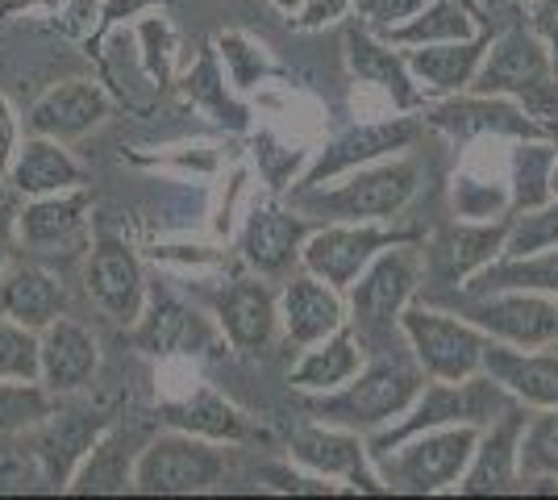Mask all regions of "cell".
<instances>
[{
    "label": "cell",
    "mask_w": 558,
    "mask_h": 500,
    "mask_svg": "<svg viewBox=\"0 0 558 500\" xmlns=\"http://www.w3.org/2000/svg\"><path fill=\"white\" fill-rule=\"evenodd\" d=\"M530 422V405L505 408L492 426L480 429V447L471 454V467L459 479V497H509L525 492L521 479V429Z\"/></svg>",
    "instance_id": "obj_15"
},
{
    "label": "cell",
    "mask_w": 558,
    "mask_h": 500,
    "mask_svg": "<svg viewBox=\"0 0 558 500\" xmlns=\"http://www.w3.org/2000/svg\"><path fill=\"white\" fill-rule=\"evenodd\" d=\"M421 288V255L417 242H400L379 251L367 271L350 284L347 292V321L354 326V338L367 355L396 351V342H404L400 330V313L417 301Z\"/></svg>",
    "instance_id": "obj_2"
},
{
    "label": "cell",
    "mask_w": 558,
    "mask_h": 500,
    "mask_svg": "<svg viewBox=\"0 0 558 500\" xmlns=\"http://www.w3.org/2000/svg\"><path fill=\"white\" fill-rule=\"evenodd\" d=\"M512 405H517V397H512L505 383L492 380L488 371L466 376V380H429L404 417H396L392 426L375 429L372 438H367V451L372 454L392 451L396 442H404L409 434H421V429H434V426L484 429Z\"/></svg>",
    "instance_id": "obj_6"
},
{
    "label": "cell",
    "mask_w": 558,
    "mask_h": 500,
    "mask_svg": "<svg viewBox=\"0 0 558 500\" xmlns=\"http://www.w3.org/2000/svg\"><path fill=\"white\" fill-rule=\"evenodd\" d=\"M463 4H471V9H475V13H484V9H480V0H463Z\"/></svg>",
    "instance_id": "obj_54"
},
{
    "label": "cell",
    "mask_w": 558,
    "mask_h": 500,
    "mask_svg": "<svg viewBox=\"0 0 558 500\" xmlns=\"http://www.w3.org/2000/svg\"><path fill=\"white\" fill-rule=\"evenodd\" d=\"M38 376H43L38 330L0 313V380H38Z\"/></svg>",
    "instance_id": "obj_40"
},
{
    "label": "cell",
    "mask_w": 558,
    "mask_h": 500,
    "mask_svg": "<svg viewBox=\"0 0 558 500\" xmlns=\"http://www.w3.org/2000/svg\"><path fill=\"white\" fill-rule=\"evenodd\" d=\"M512 230V217H492V221H459L442 239L434 255V280L438 284H459L463 288L475 271H484L492 259H500L505 239Z\"/></svg>",
    "instance_id": "obj_27"
},
{
    "label": "cell",
    "mask_w": 558,
    "mask_h": 500,
    "mask_svg": "<svg viewBox=\"0 0 558 500\" xmlns=\"http://www.w3.org/2000/svg\"><path fill=\"white\" fill-rule=\"evenodd\" d=\"M217 330L242 355H255V351L271 346V338L279 330V296L267 288L263 276H246V280H233L230 288H221Z\"/></svg>",
    "instance_id": "obj_20"
},
{
    "label": "cell",
    "mask_w": 558,
    "mask_h": 500,
    "mask_svg": "<svg viewBox=\"0 0 558 500\" xmlns=\"http://www.w3.org/2000/svg\"><path fill=\"white\" fill-rule=\"evenodd\" d=\"M288 454H292L296 467L313 472V476L338 479L350 492L388 497V484H384L372 451H367V434H359V429L313 422V426H301L288 438Z\"/></svg>",
    "instance_id": "obj_11"
},
{
    "label": "cell",
    "mask_w": 558,
    "mask_h": 500,
    "mask_svg": "<svg viewBox=\"0 0 558 500\" xmlns=\"http://www.w3.org/2000/svg\"><path fill=\"white\" fill-rule=\"evenodd\" d=\"M84 288L96 301V309L105 313L117 326H134L146 305V267H142L138 251L125 246L121 239H100L88 251V267H84Z\"/></svg>",
    "instance_id": "obj_16"
},
{
    "label": "cell",
    "mask_w": 558,
    "mask_h": 500,
    "mask_svg": "<svg viewBox=\"0 0 558 500\" xmlns=\"http://www.w3.org/2000/svg\"><path fill=\"white\" fill-rule=\"evenodd\" d=\"M138 434H125V429L109 426L93 442V451L80 459L68 492H75V497H121V492H134V463H138Z\"/></svg>",
    "instance_id": "obj_28"
},
{
    "label": "cell",
    "mask_w": 558,
    "mask_h": 500,
    "mask_svg": "<svg viewBox=\"0 0 558 500\" xmlns=\"http://www.w3.org/2000/svg\"><path fill=\"white\" fill-rule=\"evenodd\" d=\"M521 479H558V408H530L521 429Z\"/></svg>",
    "instance_id": "obj_38"
},
{
    "label": "cell",
    "mask_w": 558,
    "mask_h": 500,
    "mask_svg": "<svg viewBox=\"0 0 558 500\" xmlns=\"http://www.w3.org/2000/svg\"><path fill=\"white\" fill-rule=\"evenodd\" d=\"M342 54H347L350 75H354L363 88H375V93L388 96L396 113L425 109V88L417 84V75L409 72L404 50H392L388 38H379L367 25L354 22L347 29V38H342Z\"/></svg>",
    "instance_id": "obj_17"
},
{
    "label": "cell",
    "mask_w": 558,
    "mask_h": 500,
    "mask_svg": "<svg viewBox=\"0 0 558 500\" xmlns=\"http://www.w3.org/2000/svg\"><path fill=\"white\" fill-rule=\"evenodd\" d=\"M471 93L509 96L542 125L558 118V68L534 25L512 22L492 38L488 54L471 80Z\"/></svg>",
    "instance_id": "obj_3"
},
{
    "label": "cell",
    "mask_w": 558,
    "mask_h": 500,
    "mask_svg": "<svg viewBox=\"0 0 558 500\" xmlns=\"http://www.w3.org/2000/svg\"><path fill=\"white\" fill-rule=\"evenodd\" d=\"M255 163H258V175L271 184V192L292 188L304 171L301 150H292L288 143H279L271 130H258L255 134Z\"/></svg>",
    "instance_id": "obj_43"
},
{
    "label": "cell",
    "mask_w": 558,
    "mask_h": 500,
    "mask_svg": "<svg viewBox=\"0 0 558 500\" xmlns=\"http://www.w3.org/2000/svg\"><path fill=\"white\" fill-rule=\"evenodd\" d=\"M546 138L555 143V155H558V118L550 121V125H546ZM555 184H558V163H555Z\"/></svg>",
    "instance_id": "obj_52"
},
{
    "label": "cell",
    "mask_w": 558,
    "mask_h": 500,
    "mask_svg": "<svg viewBox=\"0 0 558 500\" xmlns=\"http://www.w3.org/2000/svg\"><path fill=\"white\" fill-rule=\"evenodd\" d=\"M425 9V0H354V17L359 25H367L372 34H388L396 25H404L413 13Z\"/></svg>",
    "instance_id": "obj_45"
},
{
    "label": "cell",
    "mask_w": 558,
    "mask_h": 500,
    "mask_svg": "<svg viewBox=\"0 0 558 500\" xmlns=\"http://www.w3.org/2000/svg\"><path fill=\"white\" fill-rule=\"evenodd\" d=\"M530 25L537 29V38L550 47V59H555V68H558V0H534Z\"/></svg>",
    "instance_id": "obj_48"
},
{
    "label": "cell",
    "mask_w": 558,
    "mask_h": 500,
    "mask_svg": "<svg viewBox=\"0 0 558 500\" xmlns=\"http://www.w3.org/2000/svg\"><path fill=\"white\" fill-rule=\"evenodd\" d=\"M271 4H276V13H283V17L292 22V17L301 13V4H304V0H271Z\"/></svg>",
    "instance_id": "obj_51"
},
{
    "label": "cell",
    "mask_w": 558,
    "mask_h": 500,
    "mask_svg": "<svg viewBox=\"0 0 558 500\" xmlns=\"http://www.w3.org/2000/svg\"><path fill=\"white\" fill-rule=\"evenodd\" d=\"M500 4H509V0H480V9H500Z\"/></svg>",
    "instance_id": "obj_53"
},
{
    "label": "cell",
    "mask_w": 558,
    "mask_h": 500,
    "mask_svg": "<svg viewBox=\"0 0 558 500\" xmlns=\"http://www.w3.org/2000/svg\"><path fill=\"white\" fill-rule=\"evenodd\" d=\"M0 313L43 333L50 321L68 317V292L59 284V276H50L47 267L9 263L0 271Z\"/></svg>",
    "instance_id": "obj_26"
},
{
    "label": "cell",
    "mask_w": 558,
    "mask_h": 500,
    "mask_svg": "<svg viewBox=\"0 0 558 500\" xmlns=\"http://www.w3.org/2000/svg\"><path fill=\"white\" fill-rule=\"evenodd\" d=\"M546 246H558V192L542 209L512 217V230L500 255H534V251H546Z\"/></svg>",
    "instance_id": "obj_41"
},
{
    "label": "cell",
    "mask_w": 558,
    "mask_h": 500,
    "mask_svg": "<svg viewBox=\"0 0 558 500\" xmlns=\"http://www.w3.org/2000/svg\"><path fill=\"white\" fill-rule=\"evenodd\" d=\"M113 426V417L93 413V408H68V413H50L47 422L38 426V463H43V476L54 492H68L71 476L80 467V459L93 451V442Z\"/></svg>",
    "instance_id": "obj_22"
},
{
    "label": "cell",
    "mask_w": 558,
    "mask_h": 500,
    "mask_svg": "<svg viewBox=\"0 0 558 500\" xmlns=\"http://www.w3.org/2000/svg\"><path fill=\"white\" fill-rule=\"evenodd\" d=\"M363 363H367V351L359 346V338H354V326H342V330H333L329 338L322 342H313V346H304L301 363L288 371V383L296 388V392H333V388H342L350 383L359 371H363Z\"/></svg>",
    "instance_id": "obj_32"
},
{
    "label": "cell",
    "mask_w": 558,
    "mask_h": 500,
    "mask_svg": "<svg viewBox=\"0 0 558 500\" xmlns=\"http://www.w3.org/2000/svg\"><path fill=\"white\" fill-rule=\"evenodd\" d=\"M213 47H217V54H221L226 75H230V84L238 88V93H251V88H258L267 75L276 72V63L267 59V47H258L255 38H246V34H238V29L217 34Z\"/></svg>",
    "instance_id": "obj_39"
},
{
    "label": "cell",
    "mask_w": 558,
    "mask_h": 500,
    "mask_svg": "<svg viewBox=\"0 0 558 500\" xmlns=\"http://www.w3.org/2000/svg\"><path fill=\"white\" fill-rule=\"evenodd\" d=\"M258 479L271 488V492H292V497H338V492H350L342 484H333L326 476H313V472H288V467H263Z\"/></svg>",
    "instance_id": "obj_44"
},
{
    "label": "cell",
    "mask_w": 558,
    "mask_h": 500,
    "mask_svg": "<svg viewBox=\"0 0 558 500\" xmlns=\"http://www.w3.org/2000/svg\"><path fill=\"white\" fill-rule=\"evenodd\" d=\"M167 0H105V25L121 22V17H134L142 9H159Z\"/></svg>",
    "instance_id": "obj_50"
},
{
    "label": "cell",
    "mask_w": 558,
    "mask_h": 500,
    "mask_svg": "<svg viewBox=\"0 0 558 500\" xmlns=\"http://www.w3.org/2000/svg\"><path fill=\"white\" fill-rule=\"evenodd\" d=\"M17 146H22V121L13 113L9 96L0 93V184L9 188V171H13V159H17Z\"/></svg>",
    "instance_id": "obj_46"
},
{
    "label": "cell",
    "mask_w": 558,
    "mask_h": 500,
    "mask_svg": "<svg viewBox=\"0 0 558 500\" xmlns=\"http://www.w3.org/2000/svg\"><path fill=\"white\" fill-rule=\"evenodd\" d=\"M17 209H22L17 200H9V196L0 200V271L13 263V246L22 239V234H17Z\"/></svg>",
    "instance_id": "obj_49"
},
{
    "label": "cell",
    "mask_w": 558,
    "mask_h": 500,
    "mask_svg": "<svg viewBox=\"0 0 558 500\" xmlns=\"http://www.w3.org/2000/svg\"><path fill=\"white\" fill-rule=\"evenodd\" d=\"M488 25L475 34V38H459V42H425V47H409V72L417 75V84L425 88V96H454L471 93V80L480 72L484 54L492 47Z\"/></svg>",
    "instance_id": "obj_25"
},
{
    "label": "cell",
    "mask_w": 558,
    "mask_h": 500,
    "mask_svg": "<svg viewBox=\"0 0 558 500\" xmlns=\"http://www.w3.org/2000/svg\"><path fill=\"white\" fill-rule=\"evenodd\" d=\"M317 225L301 214V209H255L246 217L242 234H238V251H242V263L263 276V280H283L296 263H301L304 239L313 234Z\"/></svg>",
    "instance_id": "obj_18"
},
{
    "label": "cell",
    "mask_w": 558,
    "mask_h": 500,
    "mask_svg": "<svg viewBox=\"0 0 558 500\" xmlns=\"http://www.w3.org/2000/svg\"><path fill=\"white\" fill-rule=\"evenodd\" d=\"M217 342H226L209 317L184 305L171 288H150L142 317L130 326V346L150 358H192L213 351Z\"/></svg>",
    "instance_id": "obj_13"
},
{
    "label": "cell",
    "mask_w": 558,
    "mask_h": 500,
    "mask_svg": "<svg viewBox=\"0 0 558 500\" xmlns=\"http://www.w3.org/2000/svg\"><path fill=\"white\" fill-rule=\"evenodd\" d=\"M9 188L17 196H50V192L84 188V167L71 159L68 143L47 134H25L17 146V159L9 171Z\"/></svg>",
    "instance_id": "obj_30"
},
{
    "label": "cell",
    "mask_w": 558,
    "mask_h": 500,
    "mask_svg": "<svg viewBox=\"0 0 558 500\" xmlns=\"http://www.w3.org/2000/svg\"><path fill=\"white\" fill-rule=\"evenodd\" d=\"M400 330L429 380H466L484 371V351L492 338L480 326H471L463 313L409 305L400 313Z\"/></svg>",
    "instance_id": "obj_8"
},
{
    "label": "cell",
    "mask_w": 558,
    "mask_h": 500,
    "mask_svg": "<svg viewBox=\"0 0 558 500\" xmlns=\"http://www.w3.org/2000/svg\"><path fill=\"white\" fill-rule=\"evenodd\" d=\"M109 118V93L93 80H63L50 93L38 96V105L25 118V134H47L59 143H75L93 134Z\"/></svg>",
    "instance_id": "obj_21"
},
{
    "label": "cell",
    "mask_w": 558,
    "mask_h": 500,
    "mask_svg": "<svg viewBox=\"0 0 558 500\" xmlns=\"http://www.w3.org/2000/svg\"><path fill=\"white\" fill-rule=\"evenodd\" d=\"M500 288L558 296V246H546V251H534V255H500L484 271H475L459 292L480 296V292H500Z\"/></svg>",
    "instance_id": "obj_34"
},
{
    "label": "cell",
    "mask_w": 558,
    "mask_h": 500,
    "mask_svg": "<svg viewBox=\"0 0 558 500\" xmlns=\"http://www.w3.org/2000/svg\"><path fill=\"white\" fill-rule=\"evenodd\" d=\"M417 230H388L384 221H322L301 251V267L322 276L338 292H350V284L367 271V263L400 242H417Z\"/></svg>",
    "instance_id": "obj_9"
},
{
    "label": "cell",
    "mask_w": 558,
    "mask_h": 500,
    "mask_svg": "<svg viewBox=\"0 0 558 500\" xmlns=\"http://www.w3.org/2000/svg\"><path fill=\"white\" fill-rule=\"evenodd\" d=\"M38 346H43V376L38 380L47 383L54 397H75L93 383L96 367H100V342L88 326L59 317L38 333Z\"/></svg>",
    "instance_id": "obj_24"
},
{
    "label": "cell",
    "mask_w": 558,
    "mask_h": 500,
    "mask_svg": "<svg viewBox=\"0 0 558 500\" xmlns=\"http://www.w3.org/2000/svg\"><path fill=\"white\" fill-rule=\"evenodd\" d=\"M184 93H187V100H192L196 109H205L221 130H230V134H246V130H251V109L233 96L238 88L230 84L226 63H221V54H217L213 42L201 50V59H196L192 72L184 75Z\"/></svg>",
    "instance_id": "obj_33"
},
{
    "label": "cell",
    "mask_w": 558,
    "mask_h": 500,
    "mask_svg": "<svg viewBox=\"0 0 558 500\" xmlns=\"http://www.w3.org/2000/svg\"><path fill=\"white\" fill-rule=\"evenodd\" d=\"M350 9H354V0H304L292 25L296 29H326V25L342 22Z\"/></svg>",
    "instance_id": "obj_47"
},
{
    "label": "cell",
    "mask_w": 558,
    "mask_h": 500,
    "mask_svg": "<svg viewBox=\"0 0 558 500\" xmlns=\"http://www.w3.org/2000/svg\"><path fill=\"white\" fill-rule=\"evenodd\" d=\"M484 371L496 383H505L521 405L558 408V342L555 346H509L492 338L484 351Z\"/></svg>",
    "instance_id": "obj_23"
},
{
    "label": "cell",
    "mask_w": 558,
    "mask_h": 500,
    "mask_svg": "<svg viewBox=\"0 0 558 500\" xmlns=\"http://www.w3.org/2000/svg\"><path fill=\"white\" fill-rule=\"evenodd\" d=\"M480 34V13L463 0H425V9L413 13L404 25L388 29L384 38L392 47H425V42H459Z\"/></svg>",
    "instance_id": "obj_36"
},
{
    "label": "cell",
    "mask_w": 558,
    "mask_h": 500,
    "mask_svg": "<svg viewBox=\"0 0 558 500\" xmlns=\"http://www.w3.org/2000/svg\"><path fill=\"white\" fill-rule=\"evenodd\" d=\"M54 392L43 380H0V438L29 434L54 413Z\"/></svg>",
    "instance_id": "obj_37"
},
{
    "label": "cell",
    "mask_w": 558,
    "mask_h": 500,
    "mask_svg": "<svg viewBox=\"0 0 558 500\" xmlns=\"http://www.w3.org/2000/svg\"><path fill=\"white\" fill-rule=\"evenodd\" d=\"M138 42H142V68L155 80V88H167L175 75V29L167 17H142L138 22Z\"/></svg>",
    "instance_id": "obj_42"
},
{
    "label": "cell",
    "mask_w": 558,
    "mask_h": 500,
    "mask_svg": "<svg viewBox=\"0 0 558 500\" xmlns=\"http://www.w3.org/2000/svg\"><path fill=\"white\" fill-rule=\"evenodd\" d=\"M459 313L488 338L509 346L534 351V346L558 342V296H546V292H521V288H500L480 296L459 292Z\"/></svg>",
    "instance_id": "obj_12"
},
{
    "label": "cell",
    "mask_w": 558,
    "mask_h": 500,
    "mask_svg": "<svg viewBox=\"0 0 558 500\" xmlns=\"http://www.w3.org/2000/svg\"><path fill=\"white\" fill-rule=\"evenodd\" d=\"M480 447V426H434L409 434L392 451L372 454L388 492L404 497H438L454 492L463 472L471 467V454Z\"/></svg>",
    "instance_id": "obj_5"
},
{
    "label": "cell",
    "mask_w": 558,
    "mask_h": 500,
    "mask_svg": "<svg viewBox=\"0 0 558 500\" xmlns=\"http://www.w3.org/2000/svg\"><path fill=\"white\" fill-rule=\"evenodd\" d=\"M159 422L167 429H184V434H201V438H213V442H246L251 438V422L238 405H230L221 392L213 388H192L180 401H163L159 405Z\"/></svg>",
    "instance_id": "obj_31"
},
{
    "label": "cell",
    "mask_w": 558,
    "mask_h": 500,
    "mask_svg": "<svg viewBox=\"0 0 558 500\" xmlns=\"http://www.w3.org/2000/svg\"><path fill=\"white\" fill-rule=\"evenodd\" d=\"M425 383L429 376L413 358V351H379L363 363V371L350 383L333 388V392H304L301 405L313 422L359 429L372 438L375 429L392 426L396 417H404L413 408Z\"/></svg>",
    "instance_id": "obj_1"
},
{
    "label": "cell",
    "mask_w": 558,
    "mask_h": 500,
    "mask_svg": "<svg viewBox=\"0 0 558 500\" xmlns=\"http://www.w3.org/2000/svg\"><path fill=\"white\" fill-rule=\"evenodd\" d=\"M421 184V167L409 155H388L347 171V184L292 192V209L322 221H392Z\"/></svg>",
    "instance_id": "obj_4"
},
{
    "label": "cell",
    "mask_w": 558,
    "mask_h": 500,
    "mask_svg": "<svg viewBox=\"0 0 558 500\" xmlns=\"http://www.w3.org/2000/svg\"><path fill=\"white\" fill-rule=\"evenodd\" d=\"M555 143L550 138H525L509 155V217L542 209L558 192L555 184Z\"/></svg>",
    "instance_id": "obj_35"
},
{
    "label": "cell",
    "mask_w": 558,
    "mask_h": 500,
    "mask_svg": "<svg viewBox=\"0 0 558 500\" xmlns=\"http://www.w3.org/2000/svg\"><path fill=\"white\" fill-rule=\"evenodd\" d=\"M425 130V118H384V121H359L342 134H333L313 159L301 171V180L292 184V192L304 188H322V184H333L338 175H347L354 167H367L375 159H388V155H400L421 138Z\"/></svg>",
    "instance_id": "obj_10"
},
{
    "label": "cell",
    "mask_w": 558,
    "mask_h": 500,
    "mask_svg": "<svg viewBox=\"0 0 558 500\" xmlns=\"http://www.w3.org/2000/svg\"><path fill=\"white\" fill-rule=\"evenodd\" d=\"M342 326H347V292H338L313 271L283 280V288H279V330L288 333V342H296L304 351Z\"/></svg>",
    "instance_id": "obj_19"
},
{
    "label": "cell",
    "mask_w": 558,
    "mask_h": 500,
    "mask_svg": "<svg viewBox=\"0 0 558 500\" xmlns=\"http://www.w3.org/2000/svg\"><path fill=\"white\" fill-rule=\"evenodd\" d=\"M88 209H93V196L84 188L29 196L25 209H17V234L29 251H59L84 234Z\"/></svg>",
    "instance_id": "obj_29"
},
{
    "label": "cell",
    "mask_w": 558,
    "mask_h": 500,
    "mask_svg": "<svg viewBox=\"0 0 558 500\" xmlns=\"http://www.w3.org/2000/svg\"><path fill=\"white\" fill-rule=\"evenodd\" d=\"M4 196H9V192H4V184H0V200H4Z\"/></svg>",
    "instance_id": "obj_55"
},
{
    "label": "cell",
    "mask_w": 558,
    "mask_h": 500,
    "mask_svg": "<svg viewBox=\"0 0 558 500\" xmlns=\"http://www.w3.org/2000/svg\"><path fill=\"white\" fill-rule=\"evenodd\" d=\"M425 125L438 130L454 143H475V138H546V125L534 121L509 96L484 93H454L442 96L438 105L425 109Z\"/></svg>",
    "instance_id": "obj_14"
},
{
    "label": "cell",
    "mask_w": 558,
    "mask_h": 500,
    "mask_svg": "<svg viewBox=\"0 0 558 500\" xmlns=\"http://www.w3.org/2000/svg\"><path fill=\"white\" fill-rule=\"evenodd\" d=\"M230 467L226 442L167 429L142 447L134 463V492L142 497H205Z\"/></svg>",
    "instance_id": "obj_7"
}]
</instances>
